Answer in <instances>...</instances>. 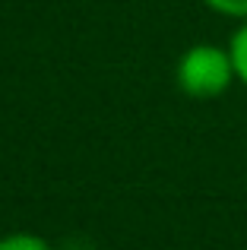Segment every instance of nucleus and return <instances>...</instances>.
<instances>
[{
	"label": "nucleus",
	"instance_id": "obj_1",
	"mask_svg": "<svg viewBox=\"0 0 247 250\" xmlns=\"http://www.w3.org/2000/svg\"><path fill=\"white\" fill-rule=\"evenodd\" d=\"M174 83L187 98H197V102H212V98L225 95L231 89V83H238L228 44L225 48L212 42L190 44L178 61Z\"/></svg>",
	"mask_w": 247,
	"mask_h": 250
},
{
	"label": "nucleus",
	"instance_id": "obj_2",
	"mask_svg": "<svg viewBox=\"0 0 247 250\" xmlns=\"http://www.w3.org/2000/svg\"><path fill=\"white\" fill-rule=\"evenodd\" d=\"M228 54H231V63H235V76L238 83L247 85V19L231 32L228 38Z\"/></svg>",
	"mask_w": 247,
	"mask_h": 250
},
{
	"label": "nucleus",
	"instance_id": "obj_3",
	"mask_svg": "<svg viewBox=\"0 0 247 250\" xmlns=\"http://www.w3.org/2000/svg\"><path fill=\"white\" fill-rule=\"evenodd\" d=\"M0 250H54L41 234H32V231H16V234H6L0 238Z\"/></svg>",
	"mask_w": 247,
	"mask_h": 250
},
{
	"label": "nucleus",
	"instance_id": "obj_4",
	"mask_svg": "<svg viewBox=\"0 0 247 250\" xmlns=\"http://www.w3.org/2000/svg\"><path fill=\"white\" fill-rule=\"evenodd\" d=\"M203 3L209 6L212 13H219V16L238 19V22L247 19V0H203Z\"/></svg>",
	"mask_w": 247,
	"mask_h": 250
}]
</instances>
